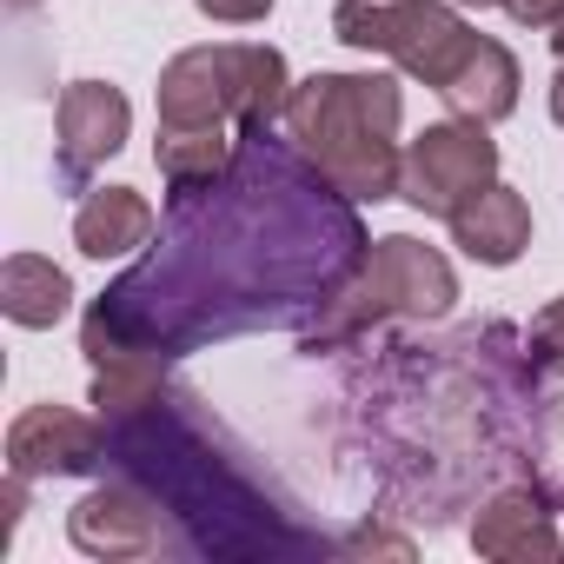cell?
I'll return each mask as SVG.
<instances>
[{
  "label": "cell",
  "mask_w": 564,
  "mask_h": 564,
  "mask_svg": "<svg viewBox=\"0 0 564 564\" xmlns=\"http://www.w3.org/2000/svg\"><path fill=\"white\" fill-rule=\"evenodd\" d=\"M28 8H41V0H8V14H28Z\"/></svg>",
  "instance_id": "obj_22"
},
{
  "label": "cell",
  "mask_w": 564,
  "mask_h": 564,
  "mask_svg": "<svg viewBox=\"0 0 564 564\" xmlns=\"http://www.w3.org/2000/svg\"><path fill=\"white\" fill-rule=\"evenodd\" d=\"M153 239V206L133 186H94L74 213V246L87 259H120Z\"/></svg>",
  "instance_id": "obj_14"
},
{
  "label": "cell",
  "mask_w": 564,
  "mask_h": 564,
  "mask_svg": "<svg viewBox=\"0 0 564 564\" xmlns=\"http://www.w3.org/2000/svg\"><path fill=\"white\" fill-rule=\"evenodd\" d=\"M498 180V140L485 120H438L405 147V186L399 199H412L425 219H452L478 186Z\"/></svg>",
  "instance_id": "obj_7"
},
{
  "label": "cell",
  "mask_w": 564,
  "mask_h": 564,
  "mask_svg": "<svg viewBox=\"0 0 564 564\" xmlns=\"http://www.w3.org/2000/svg\"><path fill=\"white\" fill-rule=\"evenodd\" d=\"M458 300V272L438 246L412 239V232H386L372 239L366 265L339 286V300L300 333L306 352H339L366 333H379L386 319H445Z\"/></svg>",
  "instance_id": "obj_5"
},
{
  "label": "cell",
  "mask_w": 564,
  "mask_h": 564,
  "mask_svg": "<svg viewBox=\"0 0 564 564\" xmlns=\"http://www.w3.org/2000/svg\"><path fill=\"white\" fill-rule=\"evenodd\" d=\"M160 127H279L293 100V74L279 47L259 41H219V47H186L160 67Z\"/></svg>",
  "instance_id": "obj_4"
},
{
  "label": "cell",
  "mask_w": 564,
  "mask_h": 564,
  "mask_svg": "<svg viewBox=\"0 0 564 564\" xmlns=\"http://www.w3.org/2000/svg\"><path fill=\"white\" fill-rule=\"evenodd\" d=\"M372 239L293 140L272 127L239 133L219 180L166 193L160 239L80 319L94 372L127 359H186L239 333H306L366 265Z\"/></svg>",
  "instance_id": "obj_1"
},
{
  "label": "cell",
  "mask_w": 564,
  "mask_h": 564,
  "mask_svg": "<svg viewBox=\"0 0 564 564\" xmlns=\"http://www.w3.org/2000/svg\"><path fill=\"white\" fill-rule=\"evenodd\" d=\"M107 465V419L74 405H28L8 425V471L21 478H80Z\"/></svg>",
  "instance_id": "obj_9"
},
{
  "label": "cell",
  "mask_w": 564,
  "mask_h": 564,
  "mask_svg": "<svg viewBox=\"0 0 564 564\" xmlns=\"http://www.w3.org/2000/svg\"><path fill=\"white\" fill-rule=\"evenodd\" d=\"M333 34L346 47H359V54L399 61L432 94H445V80L478 47V34L465 28V14L452 8V0H339V8H333Z\"/></svg>",
  "instance_id": "obj_6"
},
{
  "label": "cell",
  "mask_w": 564,
  "mask_h": 564,
  "mask_svg": "<svg viewBox=\"0 0 564 564\" xmlns=\"http://www.w3.org/2000/svg\"><path fill=\"white\" fill-rule=\"evenodd\" d=\"M531 359L544 366V372H564V300H551L538 319H531Z\"/></svg>",
  "instance_id": "obj_17"
},
{
  "label": "cell",
  "mask_w": 564,
  "mask_h": 564,
  "mask_svg": "<svg viewBox=\"0 0 564 564\" xmlns=\"http://www.w3.org/2000/svg\"><path fill=\"white\" fill-rule=\"evenodd\" d=\"M67 306H74V279H67L54 259H41V252H14L8 265H0V313H8L14 326L47 333V326L67 319Z\"/></svg>",
  "instance_id": "obj_15"
},
{
  "label": "cell",
  "mask_w": 564,
  "mask_h": 564,
  "mask_svg": "<svg viewBox=\"0 0 564 564\" xmlns=\"http://www.w3.org/2000/svg\"><path fill=\"white\" fill-rule=\"evenodd\" d=\"M551 120L564 127V61H557V74H551Z\"/></svg>",
  "instance_id": "obj_20"
},
{
  "label": "cell",
  "mask_w": 564,
  "mask_h": 564,
  "mask_svg": "<svg viewBox=\"0 0 564 564\" xmlns=\"http://www.w3.org/2000/svg\"><path fill=\"white\" fill-rule=\"evenodd\" d=\"M399 120H405V94L392 74H313V80H293L279 127L346 199L379 206V199H399L405 186Z\"/></svg>",
  "instance_id": "obj_3"
},
{
  "label": "cell",
  "mask_w": 564,
  "mask_h": 564,
  "mask_svg": "<svg viewBox=\"0 0 564 564\" xmlns=\"http://www.w3.org/2000/svg\"><path fill=\"white\" fill-rule=\"evenodd\" d=\"M551 54H557V61H564V21H557V28H551Z\"/></svg>",
  "instance_id": "obj_21"
},
{
  "label": "cell",
  "mask_w": 564,
  "mask_h": 564,
  "mask_svg": "<svg viewBox=\"0 0 564 564\" xmlns=\"http://www.w3.org/2000/svg\"><path fill=\"white\" fill-rule=\"evenodd\" d=\"M452 239H458V252L465 259H478V265H511L524 246H531V206H524V193H511V186H478L452 219Z\"/></svg>",
  "instance_id": "obj_12"
},
{
  "label": "cell",
  "mask_w": 564,
  "mask_h": 564,
  "mask_svg": "<svg viewBox=\"0 0 564 564\" xmlns=\"http://www.w3.org/2000/svg\"><path fill=\"white\" fill-rule=\"evenodd\" d=\"M518 87H524V74H518L511 47L491 41V34H478V47L465 54V67L445 80L438 100H445L458 120H485V127H498V120L518 113Z\"/></svg>",
  "instance_id": "obj_13"
},
{
  "label": "cell",
  "mask_w": 564,
  "mask_h": 564,
  "mask_svg": "<svg viewBox=\"0 0 564 564\" xmlns=\"http://www.w3.org/2000/svg\"><path fill=\"white\" fill-rule=\"evenodd\" d=\"M193 8H199L206 21H219V28H252V21L272 14V0H193Z\"/></svg>",
  "instance_id": "obj_18"
},
{
  "label": "cell",
  "mask_w": 564,
  "mask_h": 564,
  "mask_svg": "<svg viewBox=\"0 0 564 564\" xmlns=\"http://www.w3.org/2000/svg\"><path fill=\"white\" fill-rule=\"evenodd\" d=\"M113 478L140 485L166 518V551L259 564V557H319L326 538L306 531L265 485L219 452V432L199 419L186 392H160L140 412L107 419V465Z\"/></svg>",
  "instance_id": "obj_2"
},
{
  "label": "cell",
  "mask_w": 564,
  "mask_h": 564,
  "mask_svg": "<svg viewBox=\"0 0 564 564\" xmlns=\"http://www.w3.org/2000/svg\"><path fill=\"white\" fill-rule=\"evenodd\" d=\"M505 14H511L518 28H538V34H551V28L564 21V0H505Z\"/></svg>",
  "instance_id": "obj_19"
},
{
  "label": "cell",
  "mask_w": 564,
  "mask_h": 564,
  "mask_svg": "<svg viewBox=\"0 0 564 564\" xmlns=\"http://www.w3.org/2000/svg\"><path fill=\"white\" fill-rule=\"evenodd\" d=\"M239 153V127H160V147H153V166L166 180V193H186V186H206L232 166Z\"/></svg>",
  "instance_id": "obj_16"
},
{
  "label": "cell",
  "mask_w": 564,
  "mask_h": 564,
  "mask_svg": "<svg viewBox=\"0 0 564 564\" xmlns=\"http://www.w3.org/2000/svg\"><path fill=\"white\" fill-rule=\"evenodd\" d=\"M127 127H133V107L120 87L107 80H74L61 87V107H54V173L61 186L74 193H94V166H107L120 147H127Z\"/></svg>",
  "instance_id": "obj_8"
},
{
  "label": "cell",
  "mask_w": 564,
  "mask_h": 564,
  "mask_svg": "<svg viewBox=\"0 0 564 564\" xmlns=\"http://www.w3.org/2000/svg\"><path fill=\"white\" fill-rule=\"evenodd\" d=\"M471 551L491 564H557L564 538L551 524V498L538 485H498L471 518Z\"/></svg>",
  "instance_id": "obj_11"
},
{
  "label": "cell",
  "mask_w": 564,
  "mask_h": 564,
  "mask_svg": "<svg viewBox=\"0 0 564 564\" xmlns=\"http://www.w3.org/2000/svg\"><path fill=\"white\" fill-rule=\"evenodd\" d=\"M458 8H505V0H458Z\"/></svg>",
  "instance_id": "obj_23"
},
{
  "label": "cell",
  "mask_w": 564,
  "mask_h": 564,
  "mask_svg": "<svg viewBox=\"0 0 564 564\" xmlns=\"http://www.w3.org/2000/svg\"><path fill=\"white\" fill-rule=\"evenodd\" d=\"M67 538L87 557H153V551H166V518L140 485L107 478L100 491H87L67 511Z\"/></svg>",
  "instance_id": "obj_10"
}]
</instances>
